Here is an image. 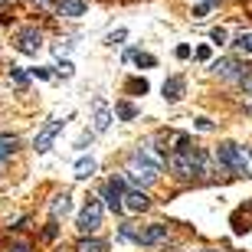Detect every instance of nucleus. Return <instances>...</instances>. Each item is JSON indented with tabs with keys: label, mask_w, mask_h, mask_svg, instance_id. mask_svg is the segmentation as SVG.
Returning <instances> with one entry per match:
<instances>
[{
	"label": "nucleus",
	"mask_w": 252,
	"mask_h": 252,
	"mask_svg": "<svg viewBox=\"0 0 252 252\" xmlns=\"http://www.w3.org/2000/svg\"><path fill=\"white\" fill-rule=\"evenodd\" d=\"M160 167H164V164H160V160L154 158L148 148H138L134 154H131V160H128L125 180H128V184H134V187H151V184H158Z\"/></svg>",
	"instance_id": "1"
},
{
	"label": "nucleus",
	"mask_w": 252,
	"mask_h": 252,
	"mask_svg": "<svg viewBox=\"0 0 252 252\" xmlns=\"http://www.w3.org/2000/svg\"><path fill=\"white\" fill-rule=\"evenodd\" d=\"M216 164L223 170H229V174H236V177L252 174V154L246 148H239V144H233V141H223L216 148Z\"/></svg>",
	"instance_id": "2"
},
{
	"label": "nucleus",
	"mask_w": 252,
	"mask_h": 252,
	"mask_svg": "<svg viewBox=\"0 0 252 252\" xmlns=\"http://www.w3.org/2000/svg\"><path fill=\"white\" fill-rule=\"evenodd\" d=\"M122 236L125 239H134V243H141V246H158V243H164L167 239V226H160V223H154V226H131V223H125L122 226Z\"/></svg>",
	"instance_id": "3"
},
{
	"label": "nucleus",
	"mask_w": 252,
	"mask_h": 252,
	"mask_svg": "<svg viewBox=\"0 0 252 252\" xmlns=\"http://www.w3.org/2000/svg\"><path fill=\"white\" fill-rule=\"evenodd\" d=\"M102 213H105L102 200H98V196H89V203L82 206V213H79V220H75V229H79L82 236L95 233V229L102 226Z\"/></svg>",
	"instance_id": "4"
},
{
	"label": "nucleus",
	"mask_w": 252,
	"mask_h": 252,
	"mask_svg": "<svg viewBox=\"0 0 252 252\" xmlns=\"http://www.w3.org/2000/svg\"><path fill=\"white\" fill-rule=\"evenodd\" d=\"M72 122V115H65V118H49L46 128L36 134V141H33V148H36V154H46L49 148H53V141H56V134L65 128V125Z\"/></svg>",
	"instance_id": "5"
},
{
	"label": "nucleus",
	"mask_w": 252,
	"mask_h": 252,
	"mask_svg": "<svg viewBox=\"0 0 252 252\" xmlns=\"http://www.w3.org/2000/svg\"><path fill=\"white\" fill-rule=\"evenodd\" d=\"M112 122H115V112L108 108V102H105L102 95H95L92 98V131L95 134H105V131L112 128Z\"/></svg>",
	"instance_id": "6"
},
{
	"label": "nucleus",
	"mask_w": 252,
	"mask_h": 252,
	"mask_svg": "<svg viewBox=\"0 0 252 252\" xmlns=\"http://www.w3.org/2000/svg\"><path fill=\"white\" fill-rule=\"evenodd\" d=\"M13 46H17L23 56H36L39 49H43V33H39V30H20Z\"/></svg>",
	"instance_id": "7"
},
{
	"label": "nucleus",
	"mask_w": 252,
	"mask_h": 252,
	"mask_svg": "<svg viewBox=\"0 0 252 252\" xmlns=\"http://www.w3.org/2000/svg\"><path fill=\"white\" fill-rule=\"evenodd\" d=\"M122 196H125V180L122 177H112L108 184H105V203H108V210H115V213H122Z\"/></svg>",
	"instance_id": "8"
},
{
	"label": "nucleus",
	"mask_w": 252,
	"mask_h": 252,
	"mask_svg": "<svg viewBox=\"0 0 252 252\" xmlns=\"http://www.w3.org/2000/svg\"><path fill=\"white\" fill-rule=\"evenodd\" d=\"M122 206L125 210H131V213H144L151 206V196L144 193L141 187H134V190H125V196H122Z\"/></svg>",
	"instance_id": "9"
},
{
	"label": "nucleus",
	"mask_w": 252,
	"mask_h": 252,
	"mask_svg": "<svg viewBox=\"0 0 252 252\" xmlns=\"http://www.w3.org/2000/svg\"><path fill=\"white\" fill-rule=\"evenodd\" d=\"M160 92H164V102H180L184 92H187V79L184 75H170L167 82L160 85Z\"/></svg>",
	"instance_id": "10"
},
{
	"label": "nucleus",
	"mask_w": 252,
	"mask_h": 252,
	"mask_svg": "<svg viewBox=\"0 0 252 252\" xmlns=\"http://www.w3.org/2000/svg\"><path fill=\"white\" fill-rule=\"evenodd\" d=\"M213 72L220 75V79H239L243 65H239V59L226 56V59H216V63H213Z\"/></svg>",
	"instance_id": "11"
},
{
	"label": "nucleus",
	"mask_w": 252,
	"mask_h": 252,
	"mask_svg": "<svg viewBox=\"0 0 252 252\" xmlns=\"http://www.w3.org/2000/svg\"><path fill=\"white\" fill-rule=\"evenodd\" d=\"M85 0H56V13L59 17H65V20H75V17H82L85 13Z\"/></svg>",
	"instance_id": "12"
},
{
	"label": "nucleus",
	"mask_w": 252,
	"mask_h": 252,
	"mask_svg": "<svg viewBox=\"0 0 252 252\" xmlns=\"http://www.w3.org/2000/svg\"><path fill=\"white\" fill-rule=\"evenodd\" d=\"M49 213H53V220L69 216V213H72V196H69V193H56L53 200H49Z\"/></svg>",
	"instance_id": "13"
},
{
	"label": "nucleus",
	"mask_w": 252,
	"mask_h": 252,
	"mask_svg": "<svg viewBox=\"0 0 252 252\" xmlns=\"http://www.w3.org/2000/svg\"><path fill=\"white\" fill-rule=\"evenodd\" d=\"M17 148H20V138H17V134H0V160L13 158V154H17Z\"/></svg>",
	"instance_id": "14"
},
{
	"label": "nucleus",
	"mask_w": 252,
	"mask_h": 252,
	"mask_svg": "<svg viewBox=\"0 0 252 252\" xmlns=\"http://www.w3.org/2000/svg\"><path fill=\"white\" fill-rule=\"evenodd\" d=\"M95 167H98L95 158H79V160H75V180H89L95 174Z\"/></svg>",
	"instance_id": "15"
},
{
	"label": "nucleus",
	"mask_w": 252,
	"mask_h": 252,
	"mask_svg": "<svg viewBox=\"0 0 252 252\" xmlns=\"http://www.w3.org/2000/svg\"><path fill=\"white\" fill-rule=\"evenodd\" d=\"M125 92H128V95H144V92H148V79H138V75L128 79V82H125Z\"/></svg>",
	"instance_id": "16"
},
{
	"label": "nucleus",
	"mask_w": 252,
	"mask_h": 252,
	"mask_svg": "<svg viewBox=\"0 0 252 252\" xmlns=\"http://www.w3.org/2000/svg\"><path fill=\"white\" fill-rule=\"evenodd\" d=\"M233 46L239 49V53H246V56H252V33H239Z\"/></svg>",
	"instance_id": "17"
},
{
	"label": "nucleus",
	"mask_w": 252,
	"mask_h": 252,
	"mask_svg": "<svg viewBox=\"0 0 252 252\" xmlns=\"http://www.w3.org/2000/svg\"><path fill=\"white\" fill-rule=\"evenodd\" d=\"M75 252H105V243L102 239H82Z\"/></svg>",
	"instance_id": "18"
},
{
	"label": "nucleus",
	"mask_w": 252,
	"mask_h": 252,
	"mask_svg": "<svg viewBox=\"0 0 252 252\" xmlns=\"http://www.w3.org/2000/svg\"><path fill=\"white\" fill-rule=\"evenodd\" d=\"M115 115H118V118H125V122H131V118H134V105L131 102H118V108H115Z\"/></svg>",
	"instance_id": "19"
},
{
	"label": "nucleus",
	"mask_w": 252,
	"mask_h": 252,
	"mask_svg": "<svg viewBox=\"0 0 252 252\" xmlns=\"http://www.w3.org/2000/svg\"><path fill=\"white\" fill-rule=\"evenodd\" d=\"M239 85H243L246 95H252V65H249V69L243 65V72H239Z\"/></svg>",
	"instance_id": "20"
},
{
	"label": "nucleus",
	"mask_w": 252,
	"mask_h": 252,
	"mask_svg": "<svg viewBox=\"0 0 252 252\" xmlns=\"http://www.w3.org/2000/svg\"><path fill=\"white\" fill-rule=\"evenodd\" d=\"M131 59L138 63V69H141V65H144V69H151V65H158V59H154V56H148V53H131Z\"/></svg>",
	"instance_id": "21"
},
{
	"label": "nucleus",
	"mask_w": 252,
	"mask_h": 252,
	"mask_svg": "<svg viewBox=\"0 0 252 252\" xmlns=\"http://www.w3.org/2000/svg\"><path fill=\"white\" fill-rule=\"evenodd\" d=\"M10 79H13L20 89H27V82H30V75L23 72V69H17V65H10Z\"/></svg>",
	"instance_id": "22"
},
{
	"label": "nucleus",
	"mask_w": 252,
	"mask_h": 252,
	"mask_svg": "<svg viewBox=\"0 0 252 252\" xmlns=\"http://www.w3.org/2000/svg\"><path fill=\"white\" fill-rule=\"evenodd\" d=\"M56 75H63V79H72V75H75V65L69 63V59H63V65H56Z\"/></svg>",
	"instance_id": "23"
},
{
	"label": "nucleus",
	"mask_w": 252,
	"mask_h": 252,
	"mask_svg": "<svg viewBox=\"0 0 252 252\" xmlns=\"http://www.w3.org/2000/svg\"><path fill=\"white\" fill-rule=\"evenodd\" d=\"M125 39H128V30H115V33H108L105 43H108V46H118V43H125Z\"/></svg>",
	"instance_id": "24"
},
{
	"label": "nucleus",
	"mask_w": 252,
	"mask_h": 252,
	"mask_svg": "<svg viewBox=\"0 0 252 252\" xmlns=\"http://www.w3.org/2000/svg\"><path fill=\"white\" fill-rule=\"evenodd\" d=\"M92 138H95V131H82V134H79V141H75V148L85 151L89 144H92Z\"/></svg>",
	"instance_id": "25"
},
{
	"label": "nucleus",
	"mask_w": 252,
	"mask_h": 252,
	"mask_svg": "<svg viewBox=\"0 0 252 252\" xmlns=\"http://www.w3.org/2000/svg\"><path fill=\"white\" fill-rule=\"evenodd\" d=\"M226 36H229V33H226L223 27H216L213 33H210V39H213V43H226Z\"/></svg>",
	"instance_id": "26"
},
{
	"label": "nucleus",
	"mask_w": 252,
	"mask_h": 252,
	"mask_svg": "<svg viewBox=\"0 0 252 252\" xmlns=\"http://www.w3.org/2000/svg\"><path fill=\"white\" fill-rule=\"evenodd\" d=\"M69 49H72V43H69V39H65V43H56V46H53V53H56V56L63 59L65 53H69Z\"/></svg>",
	"instance_id": "27"
},
{
	"label": "nucleus",
	"mask_w": 252,
	"mask_h": 252,
	"mask_svg": "<svg viewBox=\"0 0 252 252\" xmlns=\"http://www.w3.org/2000/svg\"><path fill=\"white\" fill-rule=\"evenodd\" d=\"M193 125H196L200 131H213V128H216V125L210 122V118H193Z\"/></svg>",
	"instance_id": "28"
},
{
	"label": "nucleus",
	"mask_w": 252,
	"mask_h": 252,
	"mask_svg": "<svg viewBox=\"0 0 252 252\" xmlns=\"http://www.w3.org/2000/svg\"><path fill=\"white\" fill-rule=\"evenodd\" d=\"M43 236H46V239H56V236H59V226H56V220H53V223H49L46 229H43Z\"/></svg>",
	"instance_id": "29"
},
{
	"label": "nucleus",
	"mask_w": 252,
	"mask_h": 252,
	"mask_svg": "<svg viewBox=\"0 0 252 252\" xmlns=\"http://www.w3.org/2000/svg\"><path fill=\"white\" fill-rule=\"evenodd\" d=\"M206 13H210V3H200V7H196V10H193V17H196V20H203V17H206Z\"/></svg>",
	"instance_id": "30"
},
{
	"label": "nucleus",
	"mask_w": 252,
	"mask_h": 252,
	"mask_svg": "<svg viewBox=\"0 0 252 252\" xmlns=\"http://www.w3.org/2000/svg\"><path fill=\"white\" fill-rule=\"evenodd\" d=\"M196 59H200V63H206V59H210V46H200V49H196Z\"/></svg>",
	"instance_id": "31"
},
{
	"label": "nucleus",
	"mask_w": 252,
	"mask_h": 252,
	"mask_svg": "<svg viewBox=\"0 0 252 252\" xmlns=\"http://www.w3.org/2000/svg\"><path fill=\"white\" fill-rule=\"evenodd\" d=\"M33 75H36V79H49L53 72H49V69H33Z\"/></svg>",
	"instance_id": "32"
},
{
	"label": "nucleus",
	"mask_w": 252,
	"mask_h": 252,
	"mask_svg": "<svg viewBox=\"0 0 252 252\" xmlns=\"http://www.w3.org/2000/svg\"><path fill=\"white\" fill-rule=\"evenodd\" d=\"M190 56V46H177V59H187Z\"/></svg>",
	"instance_id": "33"
},
{
	"label": "nucleus",
	"mask_w": 252,
	"mask_h": 252,
	"mask_svg": "<svg viewBox=\"0 0 252 252\" xmlns=\"http://www.w3.org/2000/svg\"><path fill=\"white\" fill-rule=\"evenodd\" d=\"M10 252H30L27 243H17V246H10Z\"/></svg>",
	"instance_id": "34"
},
{
	"label": "nucleus",
	"mask_w": 252,
	"mask_h": 252,
	"mask_svg": "<svg viewBox=\"0 0 252 252\" xmlns=\"http://www.w3.org/2000/svg\"><path fill=\"white\" fill-rule=\"evenodd\" d=\"M200 3H210V7H213V3H220V0H200Z\"/></svg>",
	"instance_id": "35"
},
{
	"label": "nucleus",
	"mask_w": 252,
	"mask_h": 252,
	"mask_svg": "<svg viewBox=\"0 0 252 252\" xmlns=\"http://www.w3.org/2000/svg\"><path fill=\"white\" fill-rule=\"evenodd\" d=\"M206 252H220V249H206Z\"/></svg>",
	"instance_id": "36"
},
{
	"label": "nucleus",
	"mask_w": 252,
	"mask_h": 252,
	"mask_svg": "<svg viewBox=\"0 0 252 252\" xmlns=\"http://www.w3.org/2000/svg\"><path fill=\"white\" fill-rule=\"evenodd\" d=\"M249 154H252V151H249Z\"/></svg>",
	"instance_id": "37"
}]
</instances>
